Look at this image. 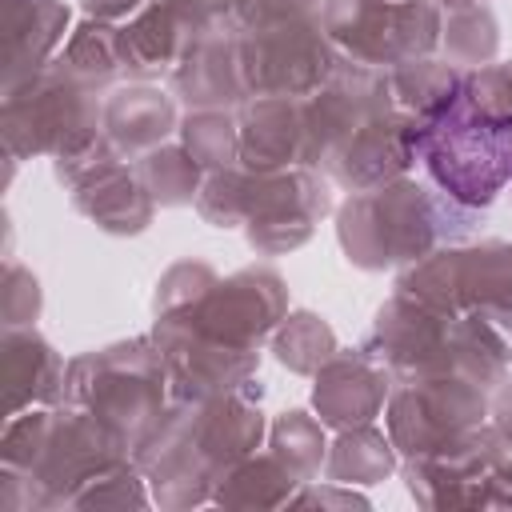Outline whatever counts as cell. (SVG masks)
Instances as JSON below:
<instances>
[{
  "mask_svg": "<svg viewBox=\"0 0 512 512\" xmlns=\"http://www.w3.org/2000/svg\"><path fill=\"white\" fill-rule=\"evenodd\" d=\"M260 384L236 388L196 404H172L160 424L132 448L140 472H148L156 500L168 508L204 504L220 480L260 448L264 416L256 408Z\"/></svg>",
  "mask_w": 512,
  "mask_h": 512,
  "instance_id": "1",
  "label": "cell"
},
{
  "mask_svg": "<svg viewBox=\"0 0 512 512\" xmlns=\"http://www.w3.org/2000/svg\"><path fill=\"white\" fill-rule=\"evenodd\" d=\"M464 228H468V208L404 176L348 196L336 224L348 260L360 268L416 264L428 252H436V244L460 236Z\"/></svg>",
  "mask_w": 512,
  "mask_h": 512,
  "instance_id": "2",
  "label": "cell"
},
{
  "mask_svg": "<svg viewBox=\"0 0 512 512\" xmlns=\"http://www.w3.org/2000/svg\"><path fill=\"white\" fill-rule=\"evenodd\" d=\"M196 208L216 228H248L252 248L260 252H288L312 236L316 216L328 212L324 180L312 168H212L200 184Z\"/></svg>",
  "mask_w": 512,
  "mask_h": 512,
  "instance_id": "3",
  "label": "cell"
},
{
  "mask_svg": "<svg viewBox=\"0 0 512 512\" xmlns=\"http://www.w3.org/2000/svg\"><path fill=\"white\" fill-rule=\"evenodd\" d=\"M64 400L112 424L132 448L160 424L172 408L164 360L152 340L112 344L68 364Z\"/></svg>",
  "mask_w": 512,
  "mask_h": 512,
  "instance_id": "4",
  "label": "cell"
},
{
  "mask_svg": "<svg viewBox=\"0 0 512 512\" xmlns=\"http://www.w3.org/2000/svg\"><path fill=\"white\" fill-rule=\"evenodd\" d=\"M416 160L460 208H484L512 180V124L476 112L464 96L416 136Z\"/></svg>",
  "mask_w": 512,
  "mask_h": 512,
  "instance_id": "5",
  "label": "cell"
},
{
  "mask_svg": "<svg viewBox=\"0 0 512 512\" xmlns=\"http://www.w3.org/2000/svg\"><path fill=\"white\" fill-rule=\"evenodd\" d=\"M320 24L336 56L376 72L428 56L444 28L436 0H324Z\"/></svg>",
  "mask_w": 512,
  "mask_h": 512,
  "instance_id": "6",
  "label": "cell"
},
{
  "mask_svg": "<svg viewBox=\"0 0 512 512\" xmlns=\"http://www.w3.org/2000/svg\"><path fill=\"white\" fill-rule=\"evenodd\" d=\"M92 88L72 80L64 68H40L36 76L4 88V144L12 156L68 152L84 136L100 132Z\"/></svg>",
  "mask_w": 512,
  "mask_h": 512,
  "instance_id": "7",
  "label": "cell"
},
{
  "mask_svg": "<svg viewBox=\"0 0 512 512\" xmlns=\"http://www.w3.org/2000/svg\"><path fill=\"white\" fill-rule=\"evenodd\" d=\"M240 52V84L244 96H292L304 100L328 84L336 68V48L320 20L292 16L264 28H248L236 36Z\"/></svg>",
  "mask_w": 512,
  "mask_h": 512,
  "instance_id": "8",
  "label": "cell"
},
{
  "mask_svg": "<svg viewBox=\"0 0 512 512\" xmlns=\"http://www.w3.org/2000/svg\"><path fill=\"white\" fill-rule=\"evenodd\" d=\"M488 416V396L476 380L456 372H428L408 376L388 400V440L404 460L432 456L460 440L464 432L480 428Z\"/></svg>",
  "mask_w": 512,
  "mask_h": 512,
  "instance_id": "9",
  "label": "cell"
},
{
  "mask_svg": "<svg viewBox=\"0 0 512 512\" xmlns=\"http://www.w3.org/2000/svg\"><path fill=\"white\" fill-rule=\"evenodd\" d=\"M284 308H288L284 280L272 268H244L228 280H212L192 304L164 312L160 320H172L236 352H256L260 340L284 320Z\"/></svg>",
  "mask_w": 512,
  "mask_h": 512,
  "instance_id": "10",
  "label": "cell"
},
{
  "mask_svg": "<svg viewBox=\"0 0 512 512\" xmlns=\"http://www.w3.org/2000/svg\"><path fill=\"white\" fill-rule=\"evenodd\" d=\"M396 292L448 312L464 316L488 300L512 296V244H476V248H440L416 260L400 280Z\"/></svg>",
  "mask_w": 512,
  "mask_h": 512,
  "instance_id": "11",
  "label": "cell"
},
{
  "mask_svg": "<svg viewBox=\"0 0 512 512\" xmlns=\"http://www.w3.org/2000/svg\"><path fill=\"white\" fill-rule=\"evenodd\" d=\"M376 364H384L392 376H428V372H452L456 364V316L436 312L404 292H392V300L376 312V324L360 348Z\"/></svg>",
  "mask_w": 512,
  "mask_h": 512,
  "instance_id": "12",
  "label": "cell"
},
{
  "mask_svg": "<svg viewBox=\"0 0 512 512\" xmlns=\"http://www.w3.org/2000/svg\"><path fill=\"white\" fill-rule=\"evenodd\" d=\"M240 160L256 172L308 168V120L304 100L252 96L240 112Z\"/></svg>",
  "mask_w": 512,
  "mask_h": 512,
  "instance_id": "13",
  "label": "cell"
},
{
  "mask_svg": "<svg viewBox=\"0 0 512 512\" xmlns=\"http://www.w3.org/2000/svg\"><path fill=\"white\" fill-rule=\"evenodd\" d=\"M388 384L392 372L384 364H376L364 352H336L320 372H316V392L312 404L320 412V420L328 428H356V424H372L376 412L388 400Z\"/></svg>",
  "mask_w": 512,
  "mask_h": 512,
  "instance_id": "14",
  "label": "cell"
},
{
  "mask_svg": "<svg viewBox=\"0 0 512 512\" xmlns=\"http://www.w3.org/2000/svg\"><path fill=\"white\" fill-rule=\"evenodd\" d=\"M172 88L192 108H228L244 96L236 32H200L172 68Z\"/></svg>",
  "mask_w": 512,
  "mask_h": 512,
  "instance_id": "15",
  "label": "cell"
},
{
  "mask_svg": "<svg viewBox=\"0 0 512 512\" xmlns=\"http://www.w3.org/2000/svg\"><path fill=\"white\" fill-rule=\"evenodd\" d=\"M68 188H72V204L84 216H92L104 232H116V236H128V232L148 228L152 208H156V200L144 188L140 172H132L120 156L108 160V164H100L96 172H88L84 180H76Z\"/></svg>",
  "mask_w": 512,
  "mask_h": 512,
  "instance_id": "16",
  "label": "cell"
},
{
  "mask_svg": "<svg viewBox=\"0 0 512 512\" xmlns=\"http://www.w3.org/2000/svg\"><path fill=\"white\" fill-rule=\"evenodd\" d=\"M192 36L196 32L176 0H148L120 28V72L132 76L172 72Z\"/></svg>",
  "mask_w": 512,
  "mask_h": 512,
  "instance_id": "17",
  "label": "cell"
},
{
  "mask_svg": "<svg viewBox=\"0 0 512 512\" xmlns=\"http://www.w3.org/2000/svg\"><path fill=\"white\" fill-rule=\"evenodd\" d=\"M68 28L60 0H4V88L48 68Z\"/></svg>",
  "mask_w": 512,
  "mask_h": 512,
  "instance_id": "18",
  "label": "cell"
},
{
  "mask_svg": "<svg viewBox=\"0 0 512 512\" xmlns=\"http://www.w3.org/2000/svg\"><path fill=\"white\" fill-rule=\"evenodd\" d=\"M64 380H68V368L44 336H36L28 328H8V336H4L8 416H20V412L44 408V404H60Z\"/></svg>",
  "mask_w": 512,
  "mask_h": 512,
  "instance_id": "19",
  "label": "cell"
},
{
  "mask_svg": "<svg viewBox=\"0 0 512 512\" xmlns=\"http://www.w3.org/2000/svg\"><path fill=\"white\" fill-rule=\"evenodd\" d=\"M100 128L112 140V148L124 156H144L164 144V136L176 128V104L160 88H124L104 100Z\"/></svg>",
  "mask_w": 512,
  "mask_h": 512,
  "instance_id": "20",
  "label": "cell"
},
{
  "mask_svg": "<svg viewBox=\"0 0 512 512\" xmlns=\"http://www.w3.org/2000/svg\"><path fill=\"white\" fill-rule=\"evenodd\" d=\"M384 88H388V104L392 112H400L404 120H412L416 128L432 124L440 112H448L464 88V76L452 64H436L428 56L408 60L400 68L384 72Z\"/></svg>",
  "mask_w": 512,
  "mask_h": 512,
  "instance_id": "21",
  "label": "cell"
},
{
  "mask_svg": "<svg viewBox=\"0 0 512 512\" xmlns=\"http://www.w3.org/2000/svg\"><path fill=\"white\" fill-rule=\"evenodd\" d=\"M396 468V444L372 428V424H356V428H344L340 440L328 448V460H324V476L352 488V484H376L384 480L388 472Z\"/></svg>",
  "mask_w": 512,
  "mask_h": 512,
  "instance_id": "22",
  "label": "cell"
},
{
  "mask_svg": "<svg viewBox=\"0 0 512 512\" xmlns=\"http://www.w3.org/2000/svg\"><path fill=\"white\" fill-rule=\"evenodd\" d=\"M296 488H300V476L288 468V464H280L272 452L268 456H248V460H240L224 480H220V488H216V504H236V508H276V504H292V496H296Z\"/></svg>",
  "mask_w": 512,
  "mask_h": 512,
  "instance_id": "23",
  "label": "cell"
},
{
  "mask_svg": "<svg viewBox=\"0 0 512 512\" xmlns=\"http://www.w3.org/2000/svg\"><path fill=\"white\" fill-rule=\"evenodd\" d=\"M56 68H64L72 80H80L88 88L112 80L120 72V28H112V20H96V16L84 20L72 32V40L64 44V56Z\"/></svg>",
  "mask_w": 512,
  "mask_h": 512,
  "instance_id": "24",
  "label": "cell"
},
{
  "mask_svg": "<svg viewBox=\"0 0 512 512\" xmlns=\"http://www.w3.org/2000/svg\"><path fill=\"white\" fill-rule=\"evenodd\" d=\"M140 180L144 188L152 192L156 204H188L200 196V164L192 160L188 148H176V144H160L152 152L140 156Z\"/></svg>",
  "mask_w": 512,
  "mask_h": 512,
  "instance_id": "25",
  "label": "cell"
},
{
  "mask_svg": "<svg viewBox=\"0 0 512 512\" xmlns=\"http://www.w3.org/2000/svg\"><path fill=\"white\" fill-rule=\"evenodd\" d=\"M272 456L280 464H288L300 476V484H308L320 472V464L328 460L324 420H316V416H308L300 408L276 416V424H272Z\"/></svg>",
  "mask_w": 512,
  "mask_h": 512,
  "instance_id": "26",
  "label": "cell"
},
{
  "mask_svg": "<svg viewBox=\"0 0 512 512\" xmlns=\"http://www.w3.org/2000/svg\"><path fill=\"white\" fill-rule=\"evenodd\" d=\"M184 148L200 168H228L240 160V120L224 108H196L184 124Z\"/></svg>",
  "mask_w": 512,
  "mask_h": 512,
  "instance_id": "27",
  "label": "cell"
},
{
  "mask_svg": "<svg viewBox=\"0 0 512 512\" xmlns=\"http://www.w3.org/2000/svg\"><path fill=\"white\" fill-rule=\"evenodd\" d=\"M332 356H336V336L320 316L296 312V316H284V324L276 328V360L284 368L320 372Z\"/></svg>",
  "mask_w": 512,
  "mask_h": 512,
  "instance_id": "28",
  "label": "cell"
},
{
  "mask_svg": "<svg viewBox=\"0 0 512 512\" xmlns=\"http://www.w3.org/2000/svg\"><path fill=\"white\" fill-rule=\"evenodd\" d=\"M144 508L148 504V492H144V480H140V464L132 460H120V464H108L100 472H92L80 488L68 492L64 508Z\"/></svg>",
  "mask_w": 512,
  "mask_h": 512,
  "instance_id": "29",
  "label": "cell"
},
{
  "mask_svg": "<svg viewBox=\"0 0 512 512\" xmlns=\"http://www.w3.org/2000/svg\"><path fill=\"white\" fill-rule=\"evenodd\" d=\"M440 32L452 64H488L496 52V16L484 4L448 12V24Z\"/></svg>",
  "mask_w": 512,
  "mask_h": 512,
  "instance_id": "30",
  "label": "cell"
},
{
  "mask_svg": "<svg viewBox=\"0 0 512 512\" xmlns=\"http://www.w3.org/2000/svg\"><path fill=\"white\" fill-rule=\"evenodd\" d=\"M40 312V284L32 272H24L20 264H8L4 272V324L8 328H24L32 324Z\"/></svg>",
  "mask_w": 512,
  "mask_h": 512,
  "instance_id": "31",
  "label": "cell"
},
{
  "mask_svg": "<svg viewBox=\"0 0 512 512\" xmlns=\"http://www.w3.org/2000/svg\"><path fill=\"white\" fill-rule=\"evenodd\" d=\"M144 4H148V0H84L88 16H96V20H120V16H136Z\"/></svg>",
  "mask_w": 512,
  "mask_h": 512,
  "instance_id": "32",
  "label": "cell"
},
{
  "mask_svg": "<svg viewBox=\"0 0 512 512\" xmlns=\"http://www.w3.org/2000/svg\"><path fill=\"white\" fill-rule=\"evenodd\" d=\"M440 8H448V12H460V8H472V4H480V0H436Z\"/></svg>",
  "mask_w": 512,
  "mask_h": 512,
  "instance_id": "33",
  "label": "cell"
}]
</instances>
